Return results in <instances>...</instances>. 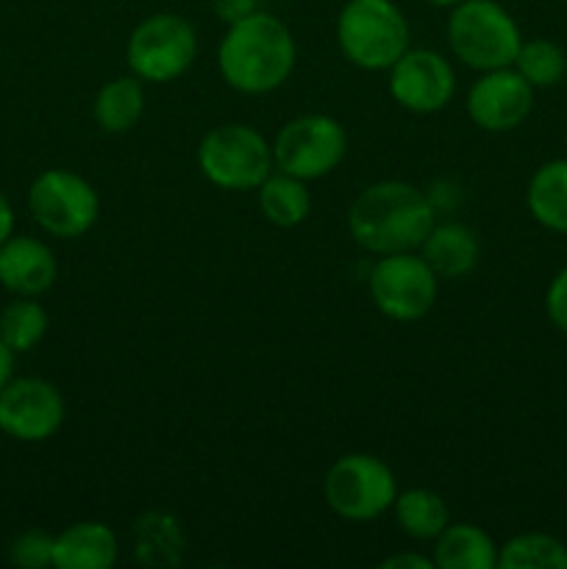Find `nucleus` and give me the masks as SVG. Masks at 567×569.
<instances>
[{
  "label": "nucleus",
  "instance_id": "obj_4",
  "mask_svg": "<svg viewBox=\"0 0 567 569\" xmlns=\"http://www.w3.org/2000/svg\"><path fill=\"white\" fill-rule=\"evenodd\" d=\"M448 44L461 64L487 72L515 64L523 33L498 0H461L450 9Z\"/></svg>",
  "mask_w": 567,
  "mask_h": 569
},
{
  "label": "nucleus",
  "instance_id": "obj_25",
  "mask_svg": "<svg viewBox=\"0 0 567 569\" xmlns=\"http://www.w3.org/2000/svg\"><path fill=\"white\" fill-rule=\"evenodd\" d=\"M511 67L534 89H548L556 87L567 76V53L550 39H528V42L520 44Z\"/></svg>",
  "mask_w": 567,
  "mask_h": 569
},
{
  "label": "nucleus",
  "instance_id": "obj_13",
  "mask_svg": "<svg viewBox=\"0 0 567 569\" xmlns=\"http://www.w3.org/2000/svg\"><path fill=\"white\" fill-rule=\"evenodd\" d=\"M534 109V87L515 70L481 72L467 92V114L481 131L506 133L520 128Z\"/></svg>",
  "mask_w": 567,
  "mask_h": 569
},
{
  "label": "nucleus",
  "instance_id": "obj_23",
  "mask_svg": "<svg viewBox=\"0 0 567 569\" xmlns=\"http://www.w3.org/2000/svg\"><path fill=\"white\" fill-rule=\"evenodd\" d=\"M500 569H567V545L550 533H517L498 548Z\"/></svg>",
  "mask_w": 567,
  "mask_h": 569
},
{
  "label": "nucleus",
  "instance_id": "obj_1",
  "mask_svg": "<svg viewBox=\"0 0 567 569\" xmlns=\"http://www.w3.org/2000/svg\"><path fill=\"white\" fill-rule=\"evenodd\" d=\"M298 59L292 31L278 17L253 11L228 31L217 50L222 81L242 94H270L289 81Z\"/></svg>",
  "mask_w": 567,
  "mask_h": 569
},
{
  "label": "nucleus",
  "instance_id": "obj_5",
  "mask_svg": "<svg viewBox=\"0 0 567 569\" xmlns=\"http://www.w3.org/2000/svg\"><path fill=\"white\" fill-rule=\"evenodd\" d=\"M198 167L206 181L226 192H250L272 172V144L245 122L217 126L200 139Z\"/></svg>",
  "mask_w": 567,
  "mask_h": 569
},
{
  "label": "nucleus",
  "instance_id": "obj_19",
  "mask_svg": "<svg viewBox=\"0 0 567 569\" xmlns=\"http://www.w3.org/2000/svg\"><path fill=\"white\" fill-rule=\"evenodd\" d=\"M133 553L145 567H176L183 556L181 522L167 511H148L133 522Z\"/></svg>",
  "mask_w": 567,
  "mask_h": 569
},
{
  "label": "nucleus",
  "instance_id": "obj_24",
  "mask_svg": "<svg viewBox=\"0 0 567 569\" xmlns=\"http://www.w3.org/2000/svg\"><path fill=\"white\" fill-rule=\"evenodd\" d=\"M48 326V311L37 298H14L0 311V339L14 350V356L37 348Z\"/></svg>",
  "mask_w": 567,
  "mask_h": 569
},
{
  "label": "nucleus",
  "instance_id": "obj_9",
  "mask_svg": "<svg viewBox=\"0 0 567 569\" xmlns=\"http://www.w3.org/2000/svg\"><path fill=\"white\" fill-rule=\"evenodd\" d=\"M345 153H348V133L342 122L328 114L295 117L272 139L276 170L306 183L337 170Z\"/></svg>",
  "mask_w": 567,
  "mask_h": 569
},
{
  "label": "nucleus",
  "instance_id": "obj_17",
  "mask_svg": "<svg viewBox=\"0 0 567 569\" xmlns=\"http://www.w3.org/2000/svg\"><path fill=\"white\" fill-rule=\"evenodd\" d=\"M431 559L439 569H495L498 545L472 522H448V528L434 539Z\"/></svg>",
  "mask_w": 567,
  "mask_h": 569
},
{
  "label": "nucleus",
  "instance_id": "obj_8",
  "mask_svg": "<svg viewBox=\"0 0 567 569\" xmlns=\"http://www.w3.org/2000/svg\"><path fill=\"white\" fill-rule=\"evenodd\" d=\"M28 211L44 233L56 239H78L98 222L100 194L72 170H44L28 187Z\"/></svg>",
  "mask_w": 567,
  "mask_h": 569
},
{
  "label": "nucleus",
  "instance_id": "obj_3",
  "mask_svg": "<svg viewBox=\"0 0 567 569\" xmlns=\"http://www.w3.org/2000/svg\"><path fill=\"white\" fill-rule=\"evenodd\" d=\"M337 44L359 70H389L409 50V20L395 0H348L337 17Z\"/></svg>",
  "mask_w": 567,
  "mask_h": 569
},
{
  "label": "nucleus",
  "instance_id": "obj_10",
  "mask_svg": "<svg viewBox=\"0 0 567 569\" xmlns=\"http://www.w3.org/2000/svg\"><path fill=\"white\" fill-rule=\"evenodd\" d=\"M370 298L384 317L395 322L422 320L439 295V276L415 250L389 253L370 272Z\"/></svg>",
  "mask_w": 567,
  "mask_h": 569
},
{
  "label": "nucleus",
  "instance_id": "obj_14",
  "mask_svg": "<svg viewBox=\"0 0 567 569\" xmlns=\"http://www.w3.org/2000/svg\"><path fill=\"white\" fill-rule=\"evenodd\" d=\"M56 276L59 261L42 239L11 233L0 244V287L14 298H39L53 287Z\"/></svg>",
  "mask_w": 567,
  "mask_h": 569
},
{
  "label": "nucleus",
  "instance_id": "obj_20",
  "mask_svg": "<svg viewBox=\"0 0 567 569\" xmlns=\"http://www.w3.org/2000/svg\"><path fill=\"white\" fill-rule=\"evenodd\" d=\"M526 206L534 220L556 233H567V159L545 161L531 176Z\"/></svg>",
  "mask_w": 567,
  "mask_h": 569
},
{
  "label": "nucleus",
  "instance_id": "obj_15",
  "mask_svg": "<svg viewBox=\"0 0 567 569\" xmlns=\"http://www.w3.org/2000/svg\"><path fill=\"white\" fill-rule=\"evenodd\" d=\"M120 542L103 522H76L53 539L56 569H109L117 565Z\"/></svg>",
  "mask_w": 567,
  "mask_h": 569
},
{
  "label": "nucleus",
  "instance_id": "obj_6",
  "mask_svg": "<svg viewBox=\"0 0 567 569\" xmlns=\"http://www.w3.org/2000/svg\"><path fill=\"white\" fill-rule=\"evenodd\" d=\"M322 498L342 520L370 522L395 506L398 478L387 461L372 453L339 456L326 472Z\"/></svg>",
  "mask_w": 567,
  "mask_h": 569
},
{
  "label": "nucleus",
  "instance_id": "obj_29",
  "mask_svg": "<svg viewBox=\"0 0 567 569\" xmlns=\"http://www.w3.org/2000/svg\"><path fill=\"white\" fill-rule=\"evenodd\" d=\"M381 569H434V559H426V556H417V553H398V556H389L384 559Z\"/></svg>",
  "mask_w": 567,
  "mask_h": 569
},
{
  "label": "nucleus",
  "instance_id": "obj_27",
  "mask_svg": "<svg viewBox=\"0 0 567 569\" xmlns=\"http://www.w3.org/2000/svg\"><path fill=\"white\" fill-rule=\"evenodd\" d=\"M545 311L556 331L567 333V267H561L545 292Z\"/></svg>",
  "mask_w": 567,
  "mask_h": 569
},
{
  "label": "nucleus",
  "instance_id": "obj_12",
  "mask_svg": "<svg viewBox=\"0 0 567 569\" xmlns=\"http://www.w3.org/2000/svg\"><path fill=\"white\" fill-rule=\"evenodd\" d=\"M389 94L411 114H437L454 100L456 72L437 50L409 48L389 67Z\"/></svg>",
  "mask_w": 567,
  "mask_h": 569
},
{
  "label": "nucleus",
  "instance_id": "obj_16",
  "mask_svg": "<svg viewBox=\"0 0 567 569\" xmlns=\"http://www.w3.org/2000/svg\"><path fill=\"white\" fill-rule=\"evenodd\" d=\"M420 256L439 278H461L476 270L481 244L476 231L465 222H434L426 242L420 244Z\"/></svg>",
  "mask_w": 567,
  "mask_h": 569
},
{
  "label": "nucleus",
  "instance_id": "obj_21",
  "mask_svg": "<svg viewBox=\"0 0 567 569\" xmlns=\"http://www.w3.org/2000/svg\"><path fill=\"white\" fill-rule=\"evenodd\" d=\"M259 209L272 226L278 228H295L306 222L311 211V194L306 181L287 176V172H276L267 176L265 183L259 187Z\"/></svg>",
  "mask_w": 567,
  "mask_h": 569
},
{
  "label": "nucleus",
  "instance_id": "obj_7",
  "mask_svg": "<svg viewBox=\"0 0 567 569\" xmlns=\"http://www.w3.org/2000/svg\"><path fill=\"white\" fill-rule=\"evenodd\" d=\"M126 56L142 83H170L195 64L198 33L187 17L161 11L133 28Z\"/></svg>",
  "mask_w": 567,
  "mask_h": 569
},
{
  "label": "nucleus",
  "instance_id": "obj_28",
  "mask_svg": "<svg viewBox=\"0 0 567 569\" xmlns=\"http://www.w3.org/2000/svg\"><path fill=\"white\" fill-rule=\"evenodd\" d=\"M215 9L226 22H237L242 17L259 11L256 9V0H215Z\"/></svg>",
  "mask_w": 567,
  "mask_h": 569
},
{
  "label": "nucleus",
  "instance_id": "obj_18",
  "mask_svg": "<svg viewBox=\"0 0 567 569\" xmlns=\"http://www.w3.org/2000/svg\"><path fill=\"white\" fill-rule=\"evenodd\" d=\"M94 122L106 133H128L145 114V87L137 76L106 81L94 94Z\"/></svg>",
  "mask_w": 567,
  "mask_h": 569
},
{
  "label": "nucleus",
  "instance_id": "obj_32",
  "mask_svg": "<svg viewBox=\"0 0 567 569\" xmlns=\"http://www.w3.org/2000/svg\"><path fill=\"white\" fill-rule=\"evenodd\" d=\"M426 3L437 6V9H454V6L461 3V0H426Z\"/></svg>",
  "mask_w": 567,
  "mask_h": 569
},
{
  "label": "nucleus",
  "instance_id": "obj_30",
  "mask_svg": "<svg viewBox=\"0 0 567 569\" xmlns=\"http://www.w3.org/2000/svg\"><path fill=\"white\" fill-rule=\"evenodd\" d=\"M14 233V209H11L9 198L0 192V244Z\"/></svg>",
  "mask_w": 567,
  "mask_h": 569
},
{
  "label": "nucleus",
  "instance_id": "obj_2",
  "mask_svg": "<svg viewBox=\"0 0 567 569\" xmlns=\"http://www.w3.org/2000/svg\"><path fill=\"white\" fill-rule=\"evenodd\" d=\"M437 222L431 198L406 181H378L361 189L348 211L350 237L367 253H409Z\"/></svg>",
  "mask_w": 567,
  "mask_h": 569
},
{
  "label": "nucleus",
  "instance_id": "obj_31",
  "mask_svg": "<svg viewBox=\"0 0 567 569\" xmlns=\"http://www.w3.org/2000/svg\"><path fill=\"white\" fill-rule=\"evenodd\" d=\"M14 378V350L0 339V389Z\"/></svg>",
  "mask_w": 567,
  "mask_h": 569
},
{
  "label": "nucleus",
  "instance_id": "obj_11",
  "mask_svg": "<svg viewBox=\"0 0 567 569\" xmlns=\"http://www.w3.org/2000/svg\"><path fill=\"white\" fill-rule=\"evenodd\" d=\"M67 415L59 387L44 378H11L0 389V431L17 442H44Z\"/></svg>",
  "mask_w": 567,
  "mask_h": 569
},
{
  "label": "nucleus",
  "instance_id": "obj_22",
  "mask_svg": "<svg viewBox=\"0 0 567 569\" xmlns=\"http://www.w3.org/2000/svg\"><path fill=\"white\" fill-rule=\"evenodd\" d=\"M392 509L395 517H398L400 531L411 539H422V542H428V539L434 542L450 522L448 506L431 489H406V492H398Z\"/></svg>",
  "mask_w": 567,
  "mask_h": 569
},
{
  "label": "nucleus",
  "instance_id": "obj_26",
  "mask_svg": "<svg viewBox=\"0 0 567 569\" xmlns=\"http://www.w3.org/2000/svg\"><path fill=\"white\" fill-rule=\"evenodd\" d=\"M53 539L48 531H22L14 542L9 545V561L22 569H42L53 567Z\"/></svg>",
  "mask_w": 567,
  "mask_h": 569
}]
</instances>
